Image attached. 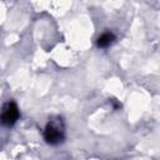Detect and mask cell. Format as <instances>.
Returning <instances> with one entry per match:
<instances>
[{"label": "cell", "mask_w": 160, "mask_h": 160, "mask_svg": "<svg viewBox=\"0 0 160 160\" xmlns=\"http://www.w3.org/2000/svg\"><path fill=\"white\" fill-rule=\"evenodd\" d=\"M64 130L58 122L50 121L44 130V139L50 145H58L64 141Z\"/></svg>", "instance_id": "obj_1"}, {"label": "cell", "mask_w": 160, "mask_h": 160, "mask_svg": "<svg viewBox=\"0 0 160 160\" xmlns=\"http://www.w3.org/2000/svg\"><path fill=\"white\" fill-rule=\"evenodd\" d=\"M19 109L16 106L15 102L12 101H9L5 108H4V111H2V124L6 125V126H12L18 119H19Z\"/></svg>", "instance_id": "obj_2"}, {"label": "cell", "mask_w": 160, "mask_h": 160, "mask_svg": "<svg viewBox=\"0 0 160 160\" xmlns=\"http://www.w3.org/2000/svg\"><path fill=\"white\" fill-rule=\"evenodd\" d=\"M114 40H115V35L112 32H104L98 39V46L99 48H108L109 45H111L114 42Z\"/></svg>", "instance_id": "obj_3"}]
</instances>
